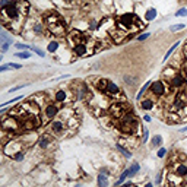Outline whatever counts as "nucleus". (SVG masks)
<instances>
[{
  "label": "nucleus",
  "instance_id": "nucleus-11",
  "mask_svg": "<svg viewBox=\"0 0 187 187\" xmlns=\"http://www.w3.org/2000/svg\"><path fill=\"white\" fill-rule=\"evenodd\" d=\"M50 129H51V132L54 133V135H61V133L64 132L66 129H69L66 124V121L63 120V118H57V120L51 121V126H50Z\"/></svg>",
  "mask_w": 187,
  "mask_h": 187
},
{
  "label": "nucleus",
  "instance_id": "nucleus-39",
  "mask_svg": "<svg viewBox=\"0 0 187 187\" xmlns=\"http://www.w3.org/2000/svg\"><path fill=\"white\" fill-rule=\"evenodd\" d=\"M22 98V97H18V98H13V99H10V101H7V102H5V104H3V107H5V105H9V104H12V102H16V101H19V99Z\"/></svg>",
  "mask_w": 187,
  "mask_h": 187
},
{
  "label": "nucleus",
  "instance_id": "nucleus-23",
  "mask_svg": "<svg viewBox=\"0 0 187 187\" xmlns=\"http://www.w3.org/2000/svg\"><path fill=\"white\" fill-rule=\"evenodd\" d=\"M155 18H156V10H155V9H149V10L146 12V19H148V21H154Z\"/></svg>",
  "mask_w": 187,
  "mask_h": 187
},
{
  "label": "nucleus",
  "instance_id": "nucleus-19",
  "mask_svg": "<svg viewBox=\"0 0 187 187\" xmlns=\"http://www.w3.org/2000/svg\"><path fill=\"white\" fill-rule=\"evenodd\" d=\"M98 184H99V187H107V184H108L107 176H105V174L102 172V171H101V174L98 176Z\"/></svg>",
  "mask_w": 187,
  "mask_h": 187
},
{
  "label": "nucleus",
  "instance_id": "nucleus-49",
  "mask_svg": "<svg viewBox=\"0 0 187 187\" xmlns=\"http://www.w3.org/2000/svg\"><path fill=\"white\" fill-rule=\"evenodd\" d=\"M186 54H187V44H186Z\"/></svg>",
  "mask_w": 187,
  "mask_h": 187
},
{
  "label": "nucleus",
  "instance_id": "nucleus-42",
  "mask_svg": "<svg viewBox=\"0 0 187 187\" xmlns=\"http://www.w3.org/2000/svg\"><path fill=\"white\" fill-rule=\"evenodd\" d=\"M12 0H2V3H0V6H2V7H5V6H7L9 5V3H10Z\"/></svg>",
  "mask_w": 187,
  "mask_h": 187
},
{
  "label": "nucleus",
  "instance_id": "nucleus-45",
  "mask_svg": "<svg viewBox=\"0 0 187 187\" xmlns=\"http://www.w3.org/2000/svg\"><path fill=\"white\" fill-rule=\"evenodd\" d=\"M91 28H94V29L97 28V22H95V21H94V22H91Z\"/></svg>",
  "mask_w": 187,
  "mask_h": 187
},
{
  "label": "nucleus",
  "instance_id": "nucleus-17",
  "mask_svg": "<svg viewBox=\"0 0 187 187\" xmlns=\"http://www.w3.org/2000/svg\"><path fill=\"white\" fill-rule=\"evenodd\" d=\"M174 171H176L178 176H181L183 180L187 183V165H184V164H177L176 167H174Z\"/></svg>",
  "mask_w": 187,
  "mask_h": 187
},
{
  "label": "nucleus",
  "instance_id": "nucleus-6",
  "mask_svg": "<svg viewBox=\"0 0 187 187\" xmlns=\"http://www.w3.org/2000/svg\"><path fill=\"white\" fill-rule=\"evenodd\" d=\"M2 127L5 132H9L10 135H15V133H19L21 130H23L22 124L19 123L16 117H13L9 114V117H3L2 118Z\"/></svg>",
  "mask_w": 187,
  "mask_h": 187
},
{
  "label": "nucleus",
  "instance_id": "nucleus-12",
  "mask_svg": "<svg viewBox=\"0 0 187 187\" xmlns=\"http://www.w3.org/2000/svg\"><path fill=\"white\" fill-rule=\"evenodd\" d=\"M168 82H170V85L172 88H180V86H183V85L187 82V79H186V76H184V73H176Z\"/></svg>",
  "mask_w": 187,
  "mask_h": 187
},
{
  "label": "nucleus",
  "instance_id": "nucleus-21",
  "mask_svg": "<svg viewBox=\"0 0 187 187\" xmlns=\"http://www.w3.org/2000/svg\"><path fill=\"white\" fill-rule=\"evenodd\" d=\"M117 149H118V151H120V152L124 155V156H127V158H130V156H132V152H130L129 149L123 148V145H121V143H117Z\"/></svg>",
  "mask_w": 187,
  "mask_h": 187
},
{
  "label": "nucleus",
  "instance_id": "nucleus-32",
  "mask_svg": "<svg viewBox=\"0 0 187 187\" xmlns=\"http://www.w3.org/2000/svg\"><path fill=\"white\" fill-rule=\"evenodd\" d=\"M9 45H10V43H7V41H2V51H3V53L7 51V50H9Z\"/></svg>",
  "mask_w": 187,
  "mask_h": 187
},
{
  "label": "nucleus",
  "instance_id": "nucleus-20",
  "mask_svg": "<svg viewBox=\"0 0 187 187\" xmlns=\"http://www.w3.org/2000/svg\"><path fill=\"white\" fill-rule=\"evenodd\" d=\"M140 105H142L143 110H152V108H154V101H152V99H145Z\"/></svg>",
  "mask_w": 187,
  "mask_h": 187
},
{
  "label": "nucleus",
  "instance_id": "nucleus-36",
  "mask_svg": "<svg viewBox=\"0 0 187 187\" xmlns=\"http://www.w3.org/2000/svg\"><path fill=\"white\" fill-rule=\"evenodd\" d=\"M133 81H135V79H133L132 76H127V75L124 76V82H126L127 85H129V83H130V85H135V82H133Z\"/></svg>",
  "mask_w": 187,
  "mask_h": 187
},
{
  "label": "nucleus",
  "instance_id": "nucleus-14",
  "mask_svg": "<svg viewBox=\"0 0 187 187\" xmlns=\"http://www.w3.org/2000/svg\"><path fill=\"white\" fill-rule=\"evenodd\" d=\"M151 92L156 95V97H161V95H164L165 94V85L164 82H161V81H156V82L152 83V86H151Z\"/></svg>",
  "mask_w": 187,
  "mask_h": 187
},
{
  "label": "nucleus",
  "instance_id": "nucleus-2",
  "mask_svg": "<svg viewBox=\"0 0 187 187\" xmlns=\"http://www.w3.org/2000/svg\"><path fill=\"white\" fill-rule=\"evenodd\" d=\"M67 41L70 47L73 48V51L76 53V56L79 57H86V56H91L94 53H97V43L95 39L91 38L88 34L81 32V31H72L67 37Z\"/></svg>",
  "mask_w": 187,
  "mask_h": 187
},
{
  "label": "nucleus",
  "instance_id": "nucleus-47",
  "mask_svg": "<svg viewBox=\"0 0 187 187\" xmlns=\"http://www.w3.org/2000/svg\"><path fill=\"white\" fill-rule=\"evenodd\" d=\"M73 2H75V0H64V3H67V5H69V3H73Z\"/></svg>",
  "mask_w": 187,
  "mask_h": 187
},
{
  "label": "nucleus",
  "instance_id": "nucleus-4",
  "mask_svg": "<svg viewBox=\"0 0 187 187\" xmlns=\"http://www.w3.org/2000/svg\"><path fill=\"white\" fill-rule=\"evenodd\" d=\"M45 27H47V31L57 38L66 35V25L63 22V19L59 16V13L54 10H48L45 13Z\"/></svg>",
  "mask_w": 187,
  "mask_h": 187
},
{
  "label": "nucleus",
  "instance_id": "nucleus-1",
  "mask_svg": "<svg viewBox=\"0 0 187 187\" xmlns=\"http://www.w3.org/2000/svg\"><path fill=\"white\" fill-rule=\"evenodd\" d=\"M29 12V3L27 0H12L5 7H2V23L12 32H21L23 21Z\"/></svg>",
  "mask_w": 187,
  "mask_h": 187
},
{
  "label": "nucleus",
  "instance_id": "nucleus-13",
  "mask_svg": "<svg viewBox=\"0 0 187 187\" xmlns=\"http://www.w3.org/2000/svg\"><path fill=\"white\" fill-rule=\"evenodd\" d=\"M104 94L107 95V97H118V94H120V88H118V86H117L114 82L108 81L107 86H105Z\"/></svg>",
  "mask_w": 187,
  "mask_h": 187
},
{
  "label": "nucleus",
  "instance_id": "nucleus-18",
  "mask_svg": "<svg viewBox=\"0 0 187 187\" xmlns=\"http://www.w3.org/2000/svg\"><path fill=\"white\" fill-rule=\"evenodd\" d=\"M161 143H162V136H160V135H155L154 138H152L151 146H152V148H158V146H161Z\"/></svg>",
  "mask_w": 187,
  "mask_h": 187
},
{
  "label": "nucleus",
  "instance_id": "nucleus-16",
  "mask_svg": "<svg viewBox=\"0 0 187 187\" xmlns=\"http://www.w3.org/2000/svg\"><path fill=\"white\" fill-rule=\"evenodd\" d=\"M184 180H183V177L181 176H178L176 171H172V172H170V176H168V184L170 186H178V184H184Z\"/></svg>",
  "mask_w": 187,
  "mask_h": 187
},
{
  "label": "nucleus",
  "instance_id": "nucleus-15",
  "mask_svg": "<svg viewBox=\"0 0 187 187\" xmlns=\"http://www.w3.org/2000/svg\"><path fill=\"white\" fill-rule=\"evenodd\" d=\"M53 143H54V139L51 138L50 135H43V136L38 139V146L41 149H48Z\"/></svg>",
  "mask_w": 187,
  "mask_h": 187
},
{
  "label": "nucleus",
  "instance_id": "nucleus-10",
  "mask_svg": "<svg viewBox=\"0 0 187 187\" xmlns=\"http://www.w3.org/2000/svg\"><path fill=\"white\" fill-rule=\"evenodd\" d=\"M126 113H129V107H127V104H120V102H117V104H113L110 107V114L113 117L120 118V117H123Z\"/></svg>",
  "mask_w": 187,
  "mask_h": 187
},
{
  "label": "nucleus",
  "instance_id": "nucleus-43",
  "mask_svg": "<svg viewBox=\"0 0 187 187\" xmlns=\"http://www.w3.org/2000/svg\"><path fill=\"white\" fill-rule=\"evenodd\" d=\"M7 69H10V66H9V64H3V66H0V72H6Z\"/></svg>",
  "mask_w": 187,
  "mask_h": 187
},
{
  "label": "nucleus",
  "instance_id": "nucleus-46",
  "mask_svg": "<svg viewBox=\"0 0 187 187\" xmlns=\"http://www.w3.org/2000/svg\"><path fill=\"white\" fill-rule=\"evenodd\" d=\"M143 118H145V121H151V116H145Z\"/></svg>",
  "mask_w": 187,
  "mask_h": 187
},
{
  "label": "nucleus",
  "instance_id": "nucleus-25",
  "mask_svg": "<svg viewBox=\"0 0 187 187\" xmlns=\"http://www.w3.org/2000/svg\"><path fill=\"white\" fill-rule=\"evenodd\" d=\"M178 45H180V41H177L176 44H172V45H171V48L168 50V51H167V54L164 56V60H167V59L170 57V54H171V53H172V51H174V50L177 48V47H178Z\"/></svg>",
  "mask_w": 187,
  "mask_h": 187
},
{
  "label": "nucleus",
  "instance_id": "nucleus-7",
  "mask_svg": "<svg viewBox=\"0 0 187 187\" xmlns=\"http://www.w3.org/2000/svg\"><path fill=\"white\" fill-rule=\"evenodd\" d=\"M23 151V142L21 139H10L9 142L5 143V146H3V152H5L7 156H15L18 152H21Z\"/></svg>",
  "mask_w": 187,
  "mask_h": 187
},
{
  "label": "nucleus",
  "instance_id": "nucleus-30",
  "mask_svg": "<svg viewBox=\"0 0 187 187\" xmlns=\"http://www.w3.org/2000/svg\"><path fill=\"white\" fill-rule=\"evenodd\" d=\"M148 86H149V82H146V83H145V85H143V88L140 89V91H139V94H138V97H136V98H138V99H140V97H142V95H143V92H145V91L148 89Z\"/></svg>",
  "mask_w": 187,
  "mask_h": 187
},
{
  "label": "nucleus",
  "instance_id": "nucleus-22",
  "mask_svg": "<svg viewBox=\"0 0 187 187\" xmlns=\"http://www.w3.org/2000/svg\"><path fill=\"white\" fill-rule=\"evenodd\" d=\"M139 170H140V165H139V164H133L132 167L129 168V177H133Z\"/></svg>",
  "mask_w": 187,
  "mask_h": 187
},
{
  "label": "nucleus",
  "instance_id": "nucleus-33",
  "mask_svg": "<svg viewBox=\"0 0 187 187\" xmlns=\"http://www.w3.org/2000/svg\"><path fill=\"white\" fill-rule=\"evenodd\" d=\"M31 48H32V51H34V53H37V54H38V56H41V57H44V51H43V50H39L38 48V47H31Z\"/></svg>",
  "mask_w": 187,
  "mask_h": 187
},
{
  "label": "nucleus",
  "instance_id": "nucleus-3",
  "mask_svg": "<svg viewBox=\"0 0 187 187\" xmlns=\"http://www.w3.org/2000/svg\"><path fill=\"white\" fill-rule=\"evenodd\" d=\"M116 27L118 28V29H121L127 37H130L129 34H136L138 31H140L145 25H143L142 21H140L135 13H124V15H121V16L117 19Z\"/></svg>",
  "mask_w": 187,
  "mask_h": 187
},
{
  "label": "nucleus",
  "instance_id": "nucleus-34",
  "mask_svg": "<svg viewBox=\"0 0 187 187\" xmlns=\"http://www.w3.org/2000/svg\"><path fill=\"white\" fill-rule=\"evenodd\" d=\"M176 16H187V9H180L178 12H176Z\"/></svg>",
  "mask_w": 187,
  "mask_h": 187
},
{
  "label": "nucleus",
  "instance_id": "nucleus-27",
  "mask_svg": "<svg viewBox=\"0 0 187 187\" xmlns=\"http://www.w3.org/2000/svg\"><path fill=\"white\" fill-rule=\"evenodd\" d=\"M57 48H59V43H57V41H53V43H50V44H48V51H50V53L57 51Z\"/></svg>",
  "mask_w": 187,
  "mask_h": 187
},
{
  "label": "nucleus",
  "instance_id": "nucleus-24",
  "mask_svg": "<svg viewBox=\"0 0 187 187\" xmlns=\"http://www.w3.org/2000/svg\"><path fill=\"white\" fill-rule=\"evenodd\" d=\"M0 35H2V41H7V43H10V44H12V41H13V39H12V37L7 32H6L5 29L2 31V34H0Z\"/></svg>",
  "mask_w": 187,
  "mask_h": 187
},
{
  "label": "nucleus",
  "instance_id": "nucleus-48",
  "mask_svg": "<svg viewBox=\"0 0 187 187\" xmlns=\"http://www.w3.org/2000/svg\"><path fill=\"white\" fill-rule=\"evenodd\" d=\"M186 130H187V126L184 127V129H181V132H186Z\"/></svg>",
  "mask_w": 187,
  "mask_h": 187
},
{
  "label": "nucleus",
  "instance_id": "nucleus-26",
  "mask_svg": "<svg viewBox=\"0 0 187 187\" xmlns=\"http://www.w3.org/2000/svg\"><path fill=\"white\" fill-rule=\"evenodd\" d=\"M127 177H129V170H126L124 172H123V174H121V176H120V180H117V181H116V186H118V184H123V181L126 180Z\"/></svg>",
  "mask_w": 187,
  "mask_h": 187
},
{
  "label": "nucleus",
  "instance_id": "nucleus-38",
  "mask_svg": "<svg viewBox=\"0 0 187 187\" xmlns=\"http://www.w3.org/2000/svg\"><path fill=\"white\" fill-rule=\"evenodd\" d=\"M142 142L145 143V142H148V130H146V129H145V130H143V136H142Z\"/></svg>",
  "mask_w": 187,
  "mask_h": 187
},
{
  "label": "nucleus",
  "instance_id": "nucleus-9",
  "mask_svg": "<svg viewBox=\"0 0 187 187\" xmlns=\"http://www.w3.org/2000/svg\"><path fill=\"white\" fill-rule=\"evenodd\" d=\"M73 97H75L73 89H70V91L60 89V91L56 92V102H59V104H61V105H67V104H70V101L73 99Z\"/></svg>",
  "mask_w": 187,
  "mask_h": 187
},
{
  "label": "nucleus",
  "instance_id": "nucleus-8",
  "mask_svg": "<svg viewBox=\"0 0 187 187\" xmlns=\"http://www.w3.org/2000/svg\"><path fill=\"white\" fill-rule=\"evenodd\" d=\"M60 105L59 102H48L45 105L44 108V113H43V123H48L51 121L54 117H57V114L60 113Z\"/></svg>",
  "mask_w": 187,
  "mask_h": 187
},
{
  "label": "nucleus",
  "instance_id": "nucleus-44",
  "mask_svg": "<svg viewBox=\"0 0 187 187\" xmlns=\"http://www.w3.org/2000/svg\"><path fill=\"white\" fill-rule=\"evenodd\" d=\"M161 176H162L161 172H160V174H158V176H156V183H158V184H160V183H161Z\"/></svg>",
  "mask_w": 187,
  "mask_h": 187
},
{
  "label": "nucleus",
  "instance_id": "nucleus-29",
  "mask_svg": "<svg viewBox=\"0 0 187 187\" xmlns=\"http://www.w3.org/2000/svg\"><path fill=\"white\" fill-rule=\"evenodd\" d=\"M16 57H21V59H29V57H31V53H28V51L23 50L22 53H16Z\"/></svg>",
  "mask_w": 187,
  "mask_h": 187
},
{
  "label": "nucleus",
  "instance_id": "nucleus-28",
  "mask_svg": "<svg viewBox=\"0 0 187 187\" xmlns=\"http://www.w3.org/2000/svg\"><path fill=\"white\" fill-rule=\"evenodd\" d=\"M186 28V25L184 23H178V25H172V27H170V31H180V29H184Z\"/></svg>",
  "mask_w": 187,
  "mask_h": 187
},
{
  "label": "nucleus",
  "instance_id": "nucleus-41",
  "mask_svg": "<svg viewBox=\"0 0 187 187\" xmlns=\"http://www.w3.org/2000/svg\"><path fill=\"white\" fill-rule=\"evenodd\" d=\"M9 66H10V69H21V64H16V63H10V64H9Z\"/></svg>",
  "mask_w": 187,
  "mask_h": 187
},
{
  "label": "nucleus",
  "instance_id": "nucleus-37",
  "mask_svg": "<svg viewBox=\"0 0 187 187\" xmlns=\"http://www.w3.org/2000/svg\"><path fill=\"white\" fill-rule=\"evenodd\" d=\"M149 35H151V34L145 32V34H142V35H139V37H138V39H139V41H143V39H146V38H148Z\"/></svg>",
  "mask_w": 187,
  "mask_h": 187
},
{
  "label": "nucleus",
  "instance_id": "nucleus-40",
  "mask_svg": "<svg viewBox=\"0 0 187 187\" xmlns=\"http://www.w3.org/2000/svg\"><path fill=\"white\" fill-rule=\"evenodd\" d=\"M16 48L18 50H27L28 45L27 44H21V43H19V44H16Z\"/></svg>",
  "mask_w": 187,
  "mask_h": 187
},
{
  "label": "nucleus",
  "instance_id": "nucleus-31",
  "mask_svg": "<svg viewBox=\"0 0 187 187\" xmlns=\"http://www.w3.org/2000/svg\"><path fill=\"white\" fill-rule=\"evenodd\" d=\"M23 156H25V152H23V151H21V152H18V154L15 155L13 158H15L16 161H22V160H23Z\"/></svg>",
  "mask_w": 187,
  "mask_h": 187
},
{
  "label": "nucleus",
  "instance_id": "nucleus-5",
  "mask_svg": "<svg viewBox=\"0 0 187 187\" xmlns=\"http://www.w3.org/2000/svg\"><path fill=\"white\" fill-rule=\"evenodd\" d=\"M118 129H120L121 133L132 136V135H136V133L139 132L140 126H139L138 120L135 118V116H132V114L126 113L123 117H120V118H118Z\"/></svg>",
  "mask_w": 187,
  "mask_h": 187
},
{
  "label": "nucleus",
  "instance_id": "nucleus-35",
  "mask_svg": "<svg viewBox=\"0 0 187 187\" xmlns=\"http://www.w3.org/2000/svg\"><path fill=\"white\" fill-rule=\"evenodd\" d=\"M165 154H167V149H165V148H161L160 151H158V154H156V155H158V158H164Z\"/></svg>",
  "mask_w": 187,
  "mask_h": 187
}]
</instances>
